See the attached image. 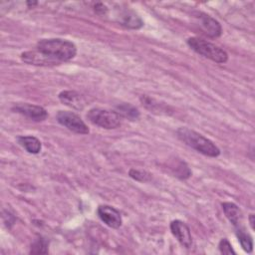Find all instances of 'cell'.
Instances as JSON below:
<instances>
[{"label": "cell", "mask_w": 255, "mask_h": 255, "mask_svg": "<svg viewBox=\"0 0 255 255\" xmlns=\"http://www.w3.org/2000/svg\"><path fill=\"white\" fill-rule=\"evenodd\" d=\"M36 48L56 65L72 60L77 54V47L73 42L59 38L42 39Z\"/></svg>", "instance_id": "1"}, {"label": "cell", "mask_w": 255, "mask_h": 255, "mask_svg": "<svg viewBox=\"0 0 255 255\" xmlns=\"http://www.w3.org/2000/svg\"><path fill=\"white\" fill-rule=\"evenodd\" d=\"M178 138L196 151L210 157L220 154V149L210 139L188 128H179L176 131Z\"/></svg>", "instance_id": "2"}, {"label": "cell", "mask_w": 255, "mask_h": 255, "mask_svg": "<svg viewBox=\"0 0 255 255\" xmlns=\"http://www.w3.org/2000/svg\"><path fill=\"white\" fill-rule=\"evenodd\" d=\"M187 45L197 54L219 64L228 61V54L220 47L198 37H190L187 39Z\"/></svg>", "instance_id": "3"}, {"label": "cell", "mask_w": 255, "mask_h": 255, "mask_svg": "<svg viewBox=\"0 0 255 255\" xmlns=\"http://www.w3.org/2000/svg\"><path fill=\"white\" fill-rule=\"evenodd\" d=\"M87 119L93 125L107 129H112L120 127L122 121V117L116 111L101 108L91 109L87 113Z\"/></svg>", "instance_id": "4"}, {"label": "cell", "mask_w": 255, "mask_h": 255, "mask_svg": "<svg viewBox=\"0 0 255 255\" xmlns=\"http://www.w3.org/2000/svg\"><path fill=\"white\" fill-rule=\"evenodd\" d=\"M57 122L68 128L69 130L79 133V134H88L90 132L88 126L77 114L69 111H59L56 116Z\"/></svg>", "instance_id": "5"}, {"label": "cell", "mask_w": 255, "mask_h": 255, "mask_svg": "<svg viewBox=\"0 0 255 255\" xmlns=\"http://www.w3.org/2000/svg\"><path fill=\"white\" fill-rule=\"evenodd\" d=\"M12 111L34 122H43L48 117V113L43 107L28 103H17L12 107Z\"/></svg>", "instance_id": "6"}, {"label": "cell", "mask_w": 255, "mask_h": 255, "mask_svg": "<svg viewBox=\"0 0 255 255\" xmlns=\"http://www.w3.org/2000/svg\"><path fill=\"white\" fill-rule=\"evenodd\" d=\"M97 213L100 219L111 228H119L122 226L123 219L119 210L110 205H100Z\"/></svg>", "instance_id": "7"}, {"label": "cell", "mask_w": 255, "mask_h": 255, "mask_svg": "<svg viewBox=\"0 0 255 255\" xmlns=\"http://www.w3.org/2000/svg\"><path fill=\"white\" fill-rule=\"evenodd\" d=\"M170 230L181 246L190 248L192 245V236L189 227L181 220H173L170 222Z\"/></svg>", "instance_id": "8"}, {"label": "cell", "mask_w": 255, "mask_h": 255, "mask_svg": "<svg viewBox=\"0 0 255 255\" xmlns=\"http://www.w3.org/2000/svg\"><path fill=\"white\" fill-rule=\"evenodd\" d=\"M197 18L199 21V28L205 35L211 38H217L222 34V27L220 23L211 16L200 12L198 13Z\"/></svg>", "instance_id": "9"}, {"label": "cell", "mask_w": 255, "mask_h": 255, "mask_svg": "<svg viewBox=\"0 0 255 255\" xmlns=\"http://www.w3.org/2000/svg\"><path fill=\"white\" fill-rule=\"evenodd\" d=\"M58 97L64 105L77 111L83 110L87 104L84 96L76 91H63Z\"/></svg>", "instance_id": "10"}, {"label": "cell", "mask_w": 255, "mask_h": 255, "mask_svg": "<svg viewBox=\"0 0 255 255\" xmlns=\"http://www.w3.org/2000/svg\"><path fill=\"white\" fill-rule=\"evenodd\" d=\"M118 22L120 25L128 29H140L143 26L142 19L132 10L125 9L118 15Z\"/></svg>", "instance_id": "11"}, {"label": "cell", "mask_w": 255, "mask_h": 255, "mask_svg": "<svg viewBox=\"0 0 255 255\" xmlns=\"http://www.w3.org/2000/svg\"><path fill=\"white\" fill-rule=\"evenodd\" d=\"M21 59L30 65H36V66H54L56 65L52 60H50L48 57H46L44 54L36 51H27L21 54Z\"/></svg>", "instance_id": "12"}, {"label": "cell", "mask_w": 255, "mask_h": 255, "mask_svg": "<svg viewBox=\"0 0 255 255\" xmlns=\"http://www.w3.org/2000/svg\"><path fill=\"white\" fill-rule=\"evenodd\" d=\"M227 219L233 224L234 227L240 226L243 219V214L241 209L233 202H223L221 204Z\"/></svg>", "instance_id": "13"}, {"label": "cell", "mask_w": 255, "mask_h": 255, "mask_svg": "<svg viewBox=\"0 0 255 255\" xmlns=\"http://www.w3.org/2000/svg\"><path fill=\"white\" fill-rule=\"evenodd\" d=\"M17 141L29 153L37 154L40 152L42 148L41 141L36 136L33 135H19L17 137Z\"/></svg>", "instance_id": "14"}, {"label": "cell", "mask_w": 255, "mask_h": 255, "mask_svg": "<svg viewBox=\"0 0 255 255\" xmlns=\"http://www.w3.org/2000/svg\"><path fill=\"white\" fill-rule=\"evenodd\" d=\"M235 232L242 249L247 253H251L253 250V239L251 235L246 232L245 228L242 225L235 227Z\"/></svg>", "instance_id": "15"}, {"label": "cell", "mask_w": 255, "mask_h": 255, "mask_svg": "<svg viewBox=\"0 0 255 255\" xmlns=\"http://www.w3.org/2000/svg\"><path fill=\"white\" fill-rule=\"evenodd\" d=\"M116 112L122 117L126 118L130 121H135L139 117V112L138 110L131 104L128 103H123L117 106Z\"/></svg>", "instance_id": "16"}, {"label": "cell", "mask_w": 255, "mask_h": 255, "mask_svg": "<svg viewBox=\"0 0 255 255\" xmlns=\"http://www.w3.org/2000/svg\"><path fill=\"white\" fill-rule=\"evenodd\" d=\"M140 102L141 104L150 112H163L164 107L162 105H159L157 102H155L153 99L147 97V96H141L140 97Z\"/></svg>", "instance_id": "17"}, {"label": "cell", "mask_w": 255, "mask_h": 255, "mask_svg": "<svg viewBox=\"0 0 255 255\" xmlns=\"http://www.w3.org/2000/svg\"><path fill=\"white\" fill-rule=\"evenodd\" d=\"M30 253H34V254H46V253H48V243H47V241L45 239H43L42 237L37 238L31 246Z\"/></svg>", "instance_id": "18"}, {"label": "cell", "mask_w": 255, "mask_h": 255, "mask_svg": "<svg viewBox=\"0 0 255 255\" xmlns=\"http://www.w3.org/2000/svg\"><path fill=\"white\" fill-rule=\"evenodd\" d=\"M128 175L139 182H146L151 178V174L145 170H141V169H135V168H131L128 171Z\"/></svg>", "instance_id": "19"}, {"label": "cell", "mask_w": 255, "mask_h": 255, "mask_svg": "<svg viewBox=\"0 0 255 255\" xmlns=\"http://www.w3.org/2000/svg\"><path fill=\"white\" fill-rule=\"evenodd\" d=\"M218 248H219L220 253H222V254H228V255L229 254H236V252L232 248L231 243L226 238H223V239L220 240V242L218 244Z\"/></svg>", "instance_id": "20"}, {"label": "cell", "mask_w": 255, "mask_h": 255, "mask_svg": "<svg viewBox=\"0 0 255 255\" xmlns=\"http://www.w3.org/2000/svg\"><path fill=\"white\" fill-rule=\"evenodd\" d=\"M94 10H95V12H96L98 15H100V16H106V15L108 14V12H109L108 7H107L104 3H102V2L96 3V4L94 5Z\"/></svg>", "instance_id": "21"}, {"label": "cell", "mask_w": 255, "mask_h": 255, "mask_svg": "<svg viewBox=\"0 0 255 255\" xmlns=\"http://www.w3.org/2000/svg\"><path fill=\"white\" fill-rule=\"evenodd\" d=\"M249 222H250L251 228L254 229V222H255V220H254V214H253V213H251V214L249 215Z\"/></svg>", "instance_id": "22"}, {"label": "cell", "mask_w": 255, "mask_h": 255, "mask_svg": "<svg viewBox=\"0 0 255 255\" xmlns=\"http://www.w3.org/2000/svg\"><path fill=\"white\" fill-rule=\"evenodd\" d=\"M38 3L36 2V1H27V5L31 8V7H33V6H36Z\"/></svg>", "instance_id": "23"}]
</instances>
